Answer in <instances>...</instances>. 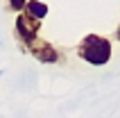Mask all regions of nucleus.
Returning a JSON list of instances; mask_svg holds the SVG:
<instances>
[{
    "instance_id": "f257e3e1",
    "label": "nucleus",
    "mask_w": 120,
    "mask_h": 118,
    "mask_svg": "<svg viewBox=\"0 0 120 118\" xmlns=\"http://www.w3.org/2000/svg\"><path fill=\"white\" fill-rule=\"evenodd\" d=\"M111 52H113L111 41H109L107 36H100V34H86V36L79 41V46H77L79 59H84V61L91 64V66H104V64H109Z\"/></svg>"
},
{
    "instance_id": "0eeeda50",
    "label": "nucleus",
    "mask_w": 120,
    "mask_h": 118,
    "mask_svg": "<svg viewBox=\"0 0 120 118\" xmlns=\"http://www.w3.org/2000/svg\"><path fill=\"white\" fill-rule=\"evenodd\" d=\"M0 75H2V71H0Z\"/></svg>"
},
{
    "instance_id": "7ed1b4c3",
    "label": "nucleus",
    "mask_w": 120,
    "mask_h": 118,
    "mask_svg": "<svg viewBox=\"0 0 120 118\" xmlns=\"http://www.w3.org/2000/svg\"><path fill=\"white\" fill-rule=\"evenodd\" d=\"M27 52L32 55L36 61H41V64H57L61 59V52L52 43H48V41H36L32 46H27Z\"/></svg>"
},
{
    "instance_id": "423d86ee",
    "label": "nucleus",
    "mask_w": 120,
    "mask_h": 118,
    "mask_svg": "<svg viewBox=\"0 0 120 118\" xmlns=\"http://www.w3.org/2000/svg\"><path fill=\"white\" fill-rule=\"evenodd\" d=\"M116 39L120 41V25H118V30H116Z\"/></svg>"
},
{
    "instance_id": "f03ea898",
    "label": "nucleus",
    "mask_w": 120,
    "mask_h": 118,
    "mask_svg": "<svg viewBox=\"0 0 120 118\" xmlns=\"http://www.w3.org/2000/svg\"><path fill=\"white\" fill-rule=\"evenodd\" d=\"M39 30H41V23L39 20L30 18L27 14H18L16 16V36H18L25 46H32L36 43V36H39Z\"/></svg>"
},
{
    "instance_id": "39448f33",
    "label": "nucleus",
    "mask_w": 120,
    "mask_h": 118,
    "mask_svg": "<svg viewBox=\"0 0 120 118\" xmlns=\"http://www.w3.org/2000/svg\"><path fill=\"white\" fill-rule=\"evenodd\" d=\"M27 0H9L7 2V9H11V12H20V9H25Z\"/></svg>"
},
{
    "instance_id": "20e7f679",
    "label": "nucleus",
    "mask_w": 120,
    "mask_h": 118,
    "mask_svg": "<svg viewBox=\"0 0 120 118\" xmlns=\"http://www.w3.org/2000/svg\"><path fill=\"white\" fill-rule=\"evenodd\" d=\"M25 14L30 16V18H34V20L41 23V20L48 16V5H45V2H39V0H27Z\"/></svg>"
}]
</instances>
